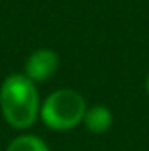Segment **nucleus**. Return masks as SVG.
I'll return each mask as SVG.
<instances>
[{
  "mask_svg": "<svg viewBox=\"0 0 149 151\" xmlns=\"http://www.w3.org/2000/svg\"><path fill=\"white\" fill-rule=\"evenodd\" d=\"M6 151H52L50 145L34 134H19L6 145Z\"/></svg>",
  "mask_w": 149,
  "mask_h": 151,
  "instance_id": "obj_5",
  "label": "nucleus"
},
{
  "mask_svg": "<svg viewBox=\"0 0 149 151\" xmlns=\"http://www.w3.org/2000/svg\"><path fill=\"white\" fill-rule=\"evenodd\" d=\"M145 94L149 96V75L145 77Z\"/></svg>",
  "mask_w": 149,
  "mask_h": 151,
  "instance_id": "obj_6",
  "label": "nucleus"
},
{
  "mask_svg": "<svg viewBox=\"0 0 149 151\" xmlns=\"http://www.w3.org/2000/svg\"><path fill=\"white\" fill-rule=\"evenodd\" d=\"M82 124L90 134H105L113 126V111L105 105H88Z\"/></svg>",
  "mask_w": 149,
  "mask_h": 151,
  "instance_id": "obj_4",
  "label": "nucleus"
},
{
  "mask_svg": "<svg viewBox=\"0 0 149 151\" xmlns=\"http://www.w3.org/2000/svg\"><path fill=\"white\" fill-rule=\"evenodd\" d=\"M86 109L88 103L80 92L74 88H59L42 100L38 119L54 132H67L82 124Z\"/></svg>",
  "mask_w": 149,
  "mask_h": 151,
  "instance_id": "obj_2",
  "label": "nucleus"
},
{
  "mask_svg": "<svg viewBox=\"0 0 149 151\" xmlns=\"http://www.w3.org/2000/svg\"><path fill=\"white\" fill-rule=\"evenodd\" d=\"M40 92L27 75L11 73L0 84V113L14 130H27L38 121Z\"/></svg>",
  "mask_w": 149,
  "mask_h": 151,
  "instance_id": "obj_1",
  "label": "nucleus"
},
{
  "mask_svg": "<svg viewBox=\"0 0 149 151\" xmlns=\"http://www.w3.org/2000/svg\"><path fill=\"white\" fill-rule=\"evenodd\" d=\"M59 69V55L52 48H38L31 52L23 65V75L31 78L34 84L46 82Z\"/></svg>",
  "mask_w": 149,
  "mask_h": 151,
  "instance_id": "obj_3",
  "label": "nucleus"
}]
</instances>
